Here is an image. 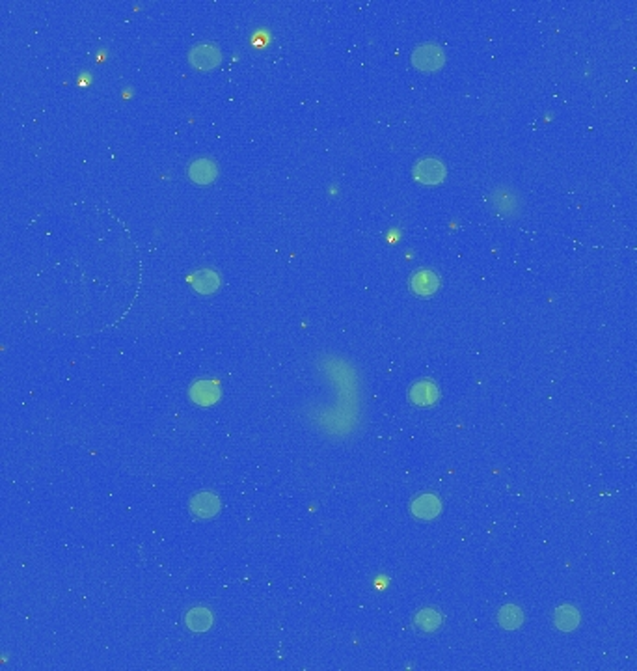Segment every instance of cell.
Segmentation results:
<instances>
[{"label":"cell","instance_id":"obj_1","mask_svg":"<svg viewBox=\"0 0 637 671\" xmlns=\"http://www.w3.org/2000/svg\"><path fill=\"white\" fill-rule=\"evenodd\" d=\"M490 205L494 207L496 215H501L505 219H515L520 215L522 202L515 188L507 185L496 186L490 194Z\"/></svg>","mask_w":637,"mask_h":671},{"label":"cell","instance_id":"obj_2","mask_svg":"<svg viewBox=\"0 0 637 671\" xmlns=\"http://www.w3.org/2000/svg\"><path fill=\"white\" fill-rule=\"evenodd\" d=\"M188 62H191L196 70H214V68L222 64V51H220V47L214 45V43H198V45H194V47L191 49V53H188Z\"/></svg>","mask_w":637,"mask_h":671},{"label":"cell","instance_id":"obj_3","mask_svg":"<svg viewBox=\"0 0 637 671\" xmlns=\"http://www.w3.org/2000/svg\"><path fill=\"white\" fill-rule=\"evenodd\" d=\"M412 64L420 71H436L446 64V54L444 49L435 45V43H423L420 47L414 49L412 53Z\"/></svg>","mask_w":637,"mask_h":671},{"label":"cell","instance_id":"obj_4","mask_svg":"<svg viewBox=\"0 0 637 671\" xmlns=\"http://www.w3.org/2000/svg\"><path fill=\"white\" fill-rule=\"evenodd\" d=\"M414 177L423 185H438L446 177V166L436 157H427L416 162Z\"/></svg>","mask_w":637,"mask_h":671},{"label":"cell","instance_id":"obj_5","mask_svg":"<svg viewBox=\"0 0 637 671\" xmlns=\"http://www.w3.org/2000/svg\"><path fill=\"white\" fill-rule=\"evenodd\" d=\"M188 177L196 185H209L218 177V165L212 159H207V157L194 159L188 165Z\"/></svg>","mask_w":637,"mask_h":671},{"label":"cell","instance_id":"obj_6","mask_svg":"<svg viewBox=\"0 0 637 671\" xmlns=\"http://www.w3.org/2000/svg\"><path fill=\"white\" fill-rule=\"evenodd\" d=\"M191 397L194 403L202 407L214 405L220 400V390L211 381H196L191 386Z\"/></svg>","mask_w":637,"mask_h":671},{"label":"cell","instance_id":"obj_7","mask_svg":"<svg viewBox=\"0 0 637 671\" xmlns=\"http://www.w3.org/2000/svg\"><path fill=\"white\" fill-rule=\"evenodd\" d=\"M410 288H412V291H414L416 295H420V297H429V295L438 291L440 280H438L435 272L423 269V271L414 272V276L410 280Z\"/></svg>","mask_w":637,"mask_h":671},{"label":"cell","instance_id":"obj_8","mask_svg":"<svg viewBox=\"0 0 637 671\" xmlns=\"http://www.w3.org/2000/svg\"><path fill=\"white\" fill-rule=\"evenodd\" d=\"M410 509H412V515H414V517L423 518V520H430V518H435L436 515H440L442 504L435 494H421L418 496V498H414Z\"/></svg>","mask_w":637,"mask_h":671},{"label":"cell","instance_id":"obj_9","mask_svg":"<svg viewBox=\"0 0 637 671\" xmlns=\"http://www.w3.org/2000/svg\"><path fill=\"white\" fill-rule=\"evenodd\" d=\"M191 511L200 518H211L220 511V501L211 492H200L191 500Z\"/></svg>","mask_w":637,"mask_h":671},{"label":"cell","instance_id":"obj_10","mask_svg":"<svg viewBox=\"0 0 637 671\" xmlns=\"http://www.w3.org/2000/svg\"><path fill=\"white\" fill-rule=\"evenodd\" d=\"M191 282L194 291L202 295H211L220 289V274L217 271H211V269H202V271L192 274Z\"/></svg>","mask_w":637,"mask_h":671},{"label":"cell","instance_id":"obj_11","mask_svg":"<svg viewBox=\"0 0 637 671\" xmlns=\"http://www.w3.org/2000/svg\"><path fill=\"white\" fill-rule=\"evenodd\" d=\"M438 397H440V392L436 388V384L430 381H420L410 388V400L418 407L432 405L438 401Z\"/></svg>","mask_w":637,"mask_h":671},{"label":"cell","instance_id":"obj_12","mask_svg":"<svg viewBox=\"0 0 637 671\" xmlns=\"http://www.w3.org/2000/svg\"><path fill=\"white\" fill-rule=\"evenodd\" d=\"M553 623L558 627L559 630H563V632H570L578 627L579 623V613L578 610L570 604H565V606L558 608V612L553 615Z\"/></svg>","mask_w":637,"mask_h":671},{"label":"cell","instance_id":"obj_13","mask_svg":"<svg viewBox=\"0 0 637 671\" xmlns=\"http://www.w3.org/2000/svg\"><path fill=\"white\" fill-rule=\"evenodd\" d=\"M185 621L192 632H205L212 625V615L207 608H192L191 612L186 613Z\"/></svg>","mask_w":637,"mask_h":671},{"label":"cell","instance_id":"obj_14","mask_svg":"<svg viewBox=\"0 0 637 671\" xmlns=\"http://www.w3.org/2000/svg\"><path fill=\"white\" fill-rule=\"evenodd\" d=\"M414 623L416 627L423 630V632H435L442 625V615L436 612V610H432V608H423V610L416 613Z\"/></svg>","mask_w":637,"mask_h":671},{"label":"cell","instance_id":"obj_15","mask_svg":"<svg viewBox=\"0 0 637 671\" xmlns=\"http://www.w3.org/2000/svg\"><path fill=\"white\" fill-rule=\"evenodd\" d=\"M498 621L503 629L513 630L520 627L522 621H524V615H522L520 608L513 606V604H507V606H503L501 610H499Z\"/></svg>","mask_w":637,"mask_h":671}]
</instances>
